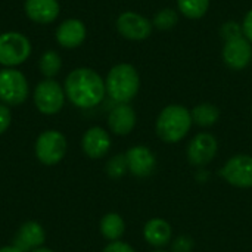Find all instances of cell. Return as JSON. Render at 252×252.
Here are the masks:
<instances>
[{"label":"cell","instance_id":"cell-9","mask_svg":"<svg viewBox=\"0 0 252 252\" xmlns=\"http://www.w3.org/2000/svg\"><path fill=\"white\" fill-rule=\"evenodd\" d=\"M219 149L217 139L210 133L196 134L188 146V159L195 167H204L210 164Z\"/></svg>","mask_w":252,"mask_h":252},{"label":"cell","instance_id":"cell-19","mask_svg":"<svg viewBox=\"0 0 252 252\" xmlns=\"http://www.w3.org/2000/svg\"><path fill=\"white\" fill-rule=\"evenodd\" d=\"M126 230V224L124 220L121 219V216L115 214V213H109L106 216L102 217L100 220V233L108 239V241H118Z\"/></svg>","mask_w":252,"mask_h":252},{"label":"cell","instance_id":"cell-31","mask_svg":"<svg viewBox=\"0 0 252 252\" xmlns=\"http://www.w3.org/2000/svg\"><path fill=\"white\" fill-rule=\"evenodd\" d=\"M31 252H53L52 250H49V248H37V250H34V251Z\"/></svg>","mask_w":252,"mask_h":252},{"label":"cell","instance_id":"cell-5","mask_svg":"<svg viewBox=\"0 0 252 252\" xmlns=\"http://www.w3.org/2000/svg\"><path fill=\"white\" fill-rule=\"evenodd\" d=\"M30 93L25 75L13 68L0 71V102L16 106L27 100Z\"/></svg>","mask_w":252,"mask_h":252},{"label":"cell","instance_id":"cell-2","mask_svg":"<svg viewBox=\"0 0 252 252\" xmlns=\"http://www.w3.org/2000/svg\"><path fill=\"white\" fill-rule=\"evenodd\" d=\"M105 87L112 100L117 103H128L139 92V72L130 63H118L108 72Z\"/></svg>","mask_w":252,"mask_h":252},{"label":"cell","instance_id":"cell-11","mask_svg":"<svg viewBox=\"0 0 252 252\" xmlns=\"http://www.w3.org/2000/svg\"><path fill=\"white\" fill-rule=\"evenodd\" d=\"M118 32L128 40H145L152 32V22L134 12H124L117 19Z\"/></svg>","mask_w":252,"mask_h":252},{"label":"cell","instance_id":"cell-21","mask_svg":"<svg viewBox=\"0 0 252 252\" xmlns=\"http://www.w3.org/2000/svg\"><path fill=\"white\" fill-rule=\"evenodd\" d=\"M179 10L190 19L202 18L210 6V0H177Z\"/></svg>","mask_w":252,"mask_h":252},{"label":"cell","instance_id":"cell-23","mask_svg":"<svg viewBox=\"0 0 252 252\" xmlns=\"http://www.w3.org/2000/svg\"><path fill=\"white\" fill-rule=\"evenodd\" d=\"M177 22H179V15L174 9H162L154 16L152 25H155L158 30H170Z\"/></svg>","mask_w":252,"mask_h":252},{"label":"cell","instance_id":"cell-3","mask_svg":"<svg viewBox=\"0 0 252 252\" xmlns=\"http://www.w3.org/2000/svg\"><path fill=\"white\" fill-rule=\"evenodd\" d=\"M192 114L182 105L165 106L157 120V134L167 143L182 140L190 130Z\"/></svg>","mask_w":252,"mask_h":252},{"label":"cell","instance_id":"cell-4","mask_svg":"<svg viewBox=\"0 0 252 252\" xmlns=\"http://www.w3.org/2000/svg\"><path fill=\"white\" fill-rule=\"evenodd\" d=\"M31 55L30 40L16 31L0 34V63L12 68L25 62Z\"/></svg>","mask_w":252,"mask_h":252},{"label":"cell","instance_id":"cell-26","mask_svg":"<svg viewBox=\"0 0 252 252\" xmlns=\"http://www.w3.org/2000/svg\"><path fill=\"white\" fill-rule=\"evenodd\" d=\"M193 248V241L189 236H179L173 244V252H190Z\"/></svg>","mask_w":252,"mask_h":252},{"label":"cell","instance_id":"cell-22","mask_svg":"<svg viewBox=\"0 0 252 252\" xmlns=\"http://www.w3.org/2000/svg\"><path fill=\"white\" fill-rule=\"evenodd\" d=\"M38 66H40L41 74L46 78H53L61 71V66H62L61 56L55 50H47L41 55Z\"/></svg>","mask_w":252,"mask_h":252},{"label":"cell","instance_id":"cell-14","mask_svg":"<svg viewBox=\"0 0 252 252\" xmlns=\"http://www.w3.org/2000/svg\"><path fill=\"white\" fill-rule=\"evenodd\" d=\"M44 239L46 233L41 224L37 221H27L16 232L13 245L22 252H31L40 248L44 244Z\"/></svg>","mask_w":252,"mask_h":252},{"label":"cell","instance_id":"cell-10","mask_svg":"<svg viewBox=\"0 0 252 252\" xmlns=\"http://www.w3.org/2000/svg\"><path fill=\"white\" fill-rule=\"evenodd\" d=\"M221 176L236 188H252V157L236 155L221 168Z\"/></svg>","mask_w":252,"mask_h":252},{"label":"cell","instance_id":"cell-1","mask_svg":"<svg viewBox=\"0 0 252 252\" xmlns=\"http://www.w3.org/2000/svg\"><path fill=\"white\" fill-rule=\"evenodd\" d=\"M65 94L77 108H93L99 105L106 93L105 81L90 68H77L65 78Z\"/></svg>","mask_w":252,"mask_h":252},{"label":"cell","instance_id":"cell-20","mask_svg":"<svg viewBox=\"0 0 252 252\" xmlns=\"http://www.w3.org/2000/svg\"><path fill=\"white\" fill-rule=\"evenodd\" d=\"M190 114H192V120L201 127H211L214 123H217L220 117L217 106H214L213 103H201L195 106Z\"/></svg>","mask_w":252,"mask_h":252},{"label":"cell","instance_id":"cell-25","mask_svg":"<svg viewBox=\"0 0 252 252\" xmlns=\"http://www.w3.org/2000/svg\"><path fill=\"white\" fill-rule=\"evenodd\" d=\"M220 34H221L223 40L227 41V40H232V38H236V37L244 35V31H242V27L238 22L229 21V22H224L223 24V27L220 28Z\"/></svg>","mask_w":252,"mask_h":252},{"label":"cell","instance_id":"cell-15","mask_svg":"<svg viewBox=\"0 0 252 252\" xmlns=\"http://www.w3.org/2000/svg\"><path fill=\"white\" fill-rule=\"evenodd\" d=\"M108 126L117 136L128 134L136 126V112L127 103H118L108 117Z\"/></svg>","mask_w":252,"mask_h":252},{"label":"cell","instance_id":"cell-8","mask_svg":"<svg viewBox=\"0 0 252 252\" xmlns=\"http://www.w3.org/2000/svg\"><path fill=\"white\" fill-rule=\"evenodd\" d=\"M252 59V43L245 37H236L224 41L223 47V61L224 63L235 71H241L250 65Z\"/></svg>","mask_w":252,"mask_h":252},{"label":"cell","instance_id":"cell-24","mask_svg":"<svg viewBox=\"0 0 252 252\" xmlns=\"http://www.w3.org/2000/svg\"><path fill=\"white\" fill-rule=\"evenodd\" d=\"M128 171L127 167V161H126V155H115L114 158H111L106 164V173L109 177L112 179H120L123 177L126 173Z\"/></svg>","mask_w":252,"mask_h":252},{"label":"cell","instance_id":"cell-12","mask_svg":"<svg viewBox=\"0 0 252 252\" xmlns=\"http://www.w3.org/2000/svg\"><path fill=\"white\" fill-rule=\"evenodd\" d=\"M126 161L128 171L136 177H148L157 165V159L146 146H134L127 151Z\"/></svg>","mask_w":252,"mask_h":252},{"label":"cell","instance_id":"cell-16","mask_svg":"<svg viewBox=\"0 0 252 252\" xmlns=\"http://www.w3.org/2000/svg\"><path fill=\"white\" fill-rule=\"evenodd\" d=\"M86 38V27L80 19H66L56 30V40L62 47L75 49Z\"/></svg>","mask_w":252,"mask_h":252},{"label":"cell","instance_id":"cell-7","mask_svg":"<svg viewBox=\"0 0 252 252\" xmlns=\"http://www.w3.org/2000/svg\"><path fill=\"white\" fill-rule=\"evenodd\" d=\"M34 103L44 115L58 114L65 103V90L53 78H46L34 90Z\"/></svg>","mask_w":252,"mask_h":252},{"label":"cell","instance_id":"cell-27","mask_svg":"<svg viewBox=\"0 0 252 252\" xmlns=\"http://www.w3.org/2000/svg\"><path fill=\"white\" fill-rule=\"evenodd\" d=\"M10 121H12V115L9 108L4 103H0V136L9 128Z\"/></svg>","mask_w":252,"mask_h":252},{"label":"cell","instance_id":"cell-30","mask_svg":"<svg viewBox=\"0 0 252 252\" xmlns=\"http://www.w3.org/2000/svg\"><path fill=\"white\" fill-rule=\"evenodd\" d=\"M0 252H22L21 250H18L15 245H9V247H3L0 248Z\"/></svg>","mask_w":252,"mask_h":252},{"label":"cell","instance_id":"cell-29","mask_svg":"<svg viewBox=\"0 0 252 252\" xmlns=\"http://www.w3.org/2000/svg\"><path fill=\"white\" fill-rule=\"evenodd\" d=\"M242 31H244V35L252 43V9L247 13L245 19L242 22Z\"/></svg>","mask_w":252,"mask_h":252},{"label":"cell","instance_id":"cell-18","mask_svg":"<svg viewBox=\"0 0 252 252\" xmlns=\"http://www.w3.org/2000/svg\"><path fill=\"white\" fill-rule=\"evenodd\" d=\"M143 236L152 247H164L171 239V227L162 219H152L145 224Z\"/></svg>","mask_w":252,"mask_h":252},{"label":"cell","instance_id":"cell-28","mask_svg":"<svg viewBox=\"0 0 252 252\" xmlns=\"http://www.w3.org/2000/svg\"><path fill=\"white\" fill-rule=\"evenodd\" d=\"M102 252H136L128 244L120 242V241H114L109 245L105 247V250Z\"/></svg>","mask_w":252,"mask_h":252},{"label":"cell","instance_id":"cell-17","mask_svg":"<svg viewBox=\"0 0 252 252\" xmlns=\"http://www.w3.org/2000/svg\"><path fill=\"white\" fill-rule=\"evenodd\" d=\"M27 16L37 24H50L59 15L58 0H25Z\"/></svg>","mask_w":252,"mask_h":252},{"label":"cell","instance_id":"cell-6","mask_svg":"<svg viewBox=\"0 0 252 252\" xmlns=\"http://www.w3.org/2000/svg\"><path fill=\"white\" fill-rule=\"evenodd\" d=\"M35 157L44 165L61 162L66 154V139L61 131L46 130L35 140Z\"/></svg>","mask_w":252,"mask_h":252},{"label":"cell","instance_id":"cell-32","mask_svg":"<svg viewBox=\"0 0 252 252\" xmlns=\"http://www.w3.org/2000/svg\"><path fill=\"white\" fill-rule=\"evenodd\" d=\"M155 252H164V251H155Z\"/></svg>","mask_w":252,"mask_h":252},{"label":"cell","instance_id":"cell-13","mask_svg":"<svg viewBox=\"0 0 252 252\" xmlns=\"http://www.w3.org/2000/svg\"><path fill=\"white\" fill-rule=\"evenodd\" d=\"M81 146L89 158L99 159L108 154L111 148V137L108 131L102 127H92L84 133L81 139Z\"/></svg>","mask_w":252,"mask_h":252}]
</instances>
